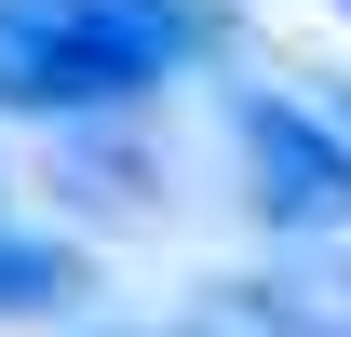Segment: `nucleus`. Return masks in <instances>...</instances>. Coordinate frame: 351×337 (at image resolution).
Returning a JSON list of instances; mask_svg holds the SVG:
<instances>
[{
	"instance_id": "f257e3e1",
	"label": "nucleus",
	"mask_w": 351,
	"mask_h": 337,
	"mask_svg": "<svg viewBox=\"0 0 351 337\" xmlns=\"http://www.w3.org/2000/svg\"><path fill=\"white\" fill-rule=\"evenodd\" d=\"M230 27L217 0H0V108L14 122H122Z\"/></svg>"
},
{
	"instance_id": "f03ea898",
	"label": "nucleus",
	"mask_w": 351,
	"mask_h": 337,
	"mask_svg": "<svg viewBox=\"0 0 351 337\" xmlns=\"http://www.w3.org/2000/svg\"><path fill=\"white\" fill-rule=\"evenodd\" d=\"M230 149H243V203L270 243H338L351 229V122L311 95H230Z\"/></svg>"
},
{
	"instance_id": "7ed1b4c3",
	"label": "nucleus",
	"mask_w": 351,
	"mask_h": 337,
	"mask_svg": "<svg viewBox=\"0 0 351 337\" xmlns=\"http://www.w3.org/2000/svg\"><path fill=\"white\" fill-rule=\"evenodd\" d=\"M217 297L257 337H351V256H270V270H243Z\"/></svg>"
},
{
	"instance_id": "20e7f679",
	"label": "nucleus",
	"mask_w": 351,
	"mask_h": 337,
	"mask_svg": "<svg viewBox=\"0 0 351 337\" xmlns=\"http://www.w3.org/2000/svg\"><path fill=\"white\" fill-rule=\"evenodd\" d=\"M82 297V243H41V229H0V324H54Z\"/></svg>"
},
{
	"instance_id": "39448f33",
	"label": "nucleus",
	"mask_w": 351,
	"mask_h": 337,
	"mask_svg": "<svg viewBox=\"0 0 351 337\" xmlns=\"http://www.w3.org/2000/svg\"><path fill=\"white\" fill-rule=\"evenodd\" d=\"M135 337H203V324H135Z\"/></svg>"
},
{
	"instance_id": "423d86ee",
	"label": "nucleus",
	"mask_w": 351,
	"mask_h": 337,
	"mask_svg": "<svg viewBox=\"0 0 351 337\" xmlns=\"http://www.w3.org/2000/svg\"><path fill=\"white\" fill-rule=\"evenodd\" d=\"M338 14H351V0H338Z\"/></svg>"
}]
</instances>
